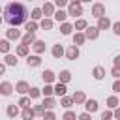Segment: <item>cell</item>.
<instances>
[{
	"mask_svg": "<svg viewBox=\"0 0 120 120\" xmlns=\"http://www.w3.org/2000/svg\"><path fill=\"white\" fill-rule=\"evenodd\" d=\"M28 17H30V11H28V8H26L22 2H9V4L4 8V21H6L9 26L26 24Z\"/></svg>",
	"mask_w": 120,
	"mask_h": 120,
	"instance_id": "cell-1",
	"label": "cell"
},
{
	"mask_svg": "<svg viewBox=\"0 0 120 120\" xmlns=\"http://www.w3.org/2000/svg\"><path fill=\"white\" fill-rule=\"evenodd\" d=\"M103 15H105V6H103L101 2L94 4V6H92V17L99 19V17H103Z\"/></svg>",
	"mask_w": 120,
	"mask_h": 120,
	"instance_id": "cell-2",
	"label": "cell"
},
{
	"mask_svg": "<svg viewBox=\"0 0 120 120\" xmlns=\"http://www.w3.org/2000/svg\"><path fill=\"white\" fill-rule=\"evenodd\" d=\"M84 36H86V39H98L99 28H98V26H86V28H84Z\"/></svg>",
	"mask_w": 120,
	"mask_h": 120,
	"instance_id": "cell-3",
	"label": "cell"
},
{
	"mask_svg": "<svg viewBox=\"0 0 120 120\" xmlns=\"http://www.w3.org/2000/svg\"><path fill=\"white\" fill-rule=\"evenodd\" d=\"M68 13H69L71 17H79V15H82V6H81V4H69Z\"/></svg>",
	"mask_w": 120,
	"mask_h": 120,
	"instance_id": "cell-4",
	"label": "cell"
},
{
	"mask_svg": "<svg viewBox=\"0 0 120 120\" xmlns=\"http://www.w3.org/2000/svg\"><path fill=\"white\" fill-rule=\"evenodd\" d=\"M26 64H28V68H38V66L41 64L39 54H30V56H26Z\"/></svg>",
	"mask_w": 120,
	"mask_h": 120,
	"instance_id": "cell-5",
	"label": "cell"
},
{
	"mask_svg": "<svg viewBox=\"0 0 120 120\" xmlns=\"http://www.w3.org/2000/svg\"><path fill=\"white\" fill-rule=\"evenodd\" d=\"M11 92H13V84L11 82H8V81L0 82V94L2 96H11Z\"/></svg>",
	"mask_w": 120,
	"mask_h": 120,
	"instance_id": "cell-6",
	"label": "cell"
},
{
	"mask_svg": "<svg viewBox=\"0 0 120 120\" xmlns=\"http://www.w3.org/2000/svg\"><path fill=\"white\" fill-rule=\"evenodd\" d=\"M66 56L69 58V60H75V58H79V47L73 43L71 47H68V51H66Z\"/></svg>",
	"mask_w": 120,
	"mask_h": 120,
	"instance_id": "cell-7",
	"label": "cell"
},
{
	"mask_svg": "<svg viewBox=\"0 0 120 120\" xmlns=\"http://www.w3.org/2000/svg\"><path fill=\"white\" fill-rule=\"evenodd\" d=\"M111 26H112V22H111L105 15L98 19V28H99V30H107V28H111Z\"/></svg>",
	"mask_w": 120,
	"mask_h": 120,
	"instance_id": "cell-8",
	"label": "cell"
},
{
	"mask_svg": "<svg viewBox=\"0 0 120 120\" xmlns=\"http://www.w3.org/2000/svg\"><path fill=\"white\" fill-rule=\"evenodd\" d=\"M6 36H8V39H21V38H22L21 32L17 30V26H11V28L6 32Z\"/></svg>",
	"mask_w": 120,
	"mask_h": 120,
	"instance_id": "cell-9",
	"label": "cell"
},
{
	"mask_svg": "<svg viewBox=\"0 0 120 120\" xmlns=\"http://www.w3.org/2000/svg\"><path fill=\"white\" fill-rule=\"evenodd\" d=\"M32 49L36 51V54H41V52H45V41H41V39H36V41L32 43Z\"/></svg>",
	"mask_w": 120,
	"mask_h": 120,
	"instance_id": "cell-10",
	"label": "cell"
},
{
	"mask_svg": "<svg viewBox=\"0 0 120 120\" xmlns=\"http://www.w3.org/2000/svg\"><path fill=\"white\" fill-rule=\"evenodd\" d=\"M92 75H94L96 81H101V79L105 77V68H103V66H96L94 71H92Z\"/></svg>",
	"mask_w": 120,
	"mask_h": 120,
	"instance_id": "cell-11",
	"label": "cell"
},
{
	"mask_svg": "<svg viewBox=\"0 0 120 120\" xmlns=\"http://www.w3.org/2000/svg\"><path fill=\"white\" fill-rule=\"evenodd\" d=\"M28 90H30V86H28L26 81H19V82L15 84V92H19V94H26Z\"/></svg>",
	"mask_w": 120,
	"mask_h": 120,
	"instance_id": "cell-12",
	"label": "cell"
},
{
	"mask_svg": "<svg viewBox=\"0 0 120 120\" xmlns=\"http://www.w3.org/2000/svg\"><path fill=\"white\" fill-rule=\"evenodd\" d=\"M66 92H68V88H66V82H62V81H58V82L54 84V94L62 98V96H64Z\"/></svg>",
	"mask_w": 120,
	"mask_h": 120,
	"instance_id": "cell-13",
	"label": "cell"
},
{
	"mask_svg": "<svg viewBox=\"0 0 120 120\" xmlns=\"http://www.w3.org/2000/svg\"><path fill=\"white\" fill-rule=\"evenodd\" d=\"M41 79H43L45 82H52V81L56 79V75H54V71H52V69H45V71L41 73Z\"/></svg>",
	"mask_w": 120,
	"mask_h": 120,
	"instance_id": "cell-14",
	"label": "cell"
},
{
	"mask_svg": "<svg viewBox=\"0 0 120 120\" xmlns=\"http://www.w3.org/2000/svg\"><path fill=\"white\" fill-rule=\"evenodd\" d=\"M41 11H43V15H45V17L54 15V6H52L51 2H45V4H43V8H41Z\"/></svg>",
	"mask_w": 120,
	"mask_h": 120,
	"instance_id": "cell-15",
	"label": "cell"
},
{
	"mask_svg": "<svg viewBox=\"0 0 120 120\" xmlns=\"http://www.w3.org/2000/svg\"><path fill=\"white\" fill-rule=\"evenodd\" d=\"M68 15H69V13H68V11H64V9L60 8L58 11H54V21H58V22H64V21L68 19Z\"/></svg>",
	"mask_w": 120,
	"mask_h": 120,
	"instance_id": "cell-16",
	"label": "cell"
},
{
	"mask_svg": "<svg viewBox=\"0 0 120 120\" xmlns=\"http://www.w3.org/2000/svg\"><path fill=\"white\" fill-rule=\"evenodd\" d=\"M73 103H75V101H73V96L69 98V96H66V94H64V96H62V99H60V105H62L64 109H69Z\"/></svg>",
	"mask_w": 120,
	"mask_h": 120,
	"instance_id": "cell-17",
	"label": "cell"
},
{
	"mask_svg": "<svg viewBox=\"0 0 120 120\" xmlns=\"http://www.w3.org/2000/svg\"><path fill=\"white\" fill-rule=\"evenodd\" d=\"M84 107H86L88 112H96V111H98V101H96V99H86V101H84Z\"/></svg>",
	"mask_w": 120,
	"mask_h": 120,
	"instance_id": "cell-18",
	"label": "cell"
},
{
	"mask_svg": "<svg viewBox=\"0 0 120 120\" xmlns=\"http://www.w3.org/2000/svg\"><path fill=\"white\" fill-rule=\"evenodd\" d=\"M21 116H22L24 120H28V118H34V116H36V112H34V109H30V105H26V107H22Z\"/></svg>",
	"mask_w": 120,
	"mask_h": 120,
	"instance_id": "cell-19",
	"label": "cell"
},
{
	"mask_svg": "<svg viewBox=\"0 0 120 120\" xmlns=\"http://www.w3.org/2000/svg\"><path fill=\"white\" fill-rule=\"evenodd\" d=\"M73 28H75L73 24H69V22H66V21H64V22H62V26H60V32H62V36H69Z\"/></svg>",
	"mask_w": 120,
	"mask_h": 120,
	"instance_id": "cell-20",
	"label": "cell"
},
{
	"mask_svg": "<svg viewBox=\"0 0 120 120\" xmlns=\"http://www.w3.org/2000/svg\"><path fill=\"white\" fill-rule=\"evenodd\" d=\"M51 52H52V56H54V58H60V56H64V54H66V51H64V47H62L60 43H58V45H54Z\"/></svg>",
	"mask_w": 120,
	"mask_h": 120,
	"instance_id": "cell-21",
	"label": "cell"
},
{
	"mask_svg": "<svg viewBox=\"0 0 120 120\" xmlns=\"http://www.w3.org/2000/svg\"><path fill=\"white\" fill-rule=\"evenodd\" d=\"M58 81H62V82H69V81H71V71H69V69H62L60 75H58Z\"/></svg>",
	"mask_w": 120,
	"mask_h": 120,
	"instance_id": "cell-22",
	"label": "cell"
},
{
	"mask_svg": "<svg viewBox=\"0 0 120 120\" xmlns=\"http://www.w3.org/2000/svg\"><path fill=\"white\" fill-rule=\"evenodd\" d=\"M21 39H22V43H26V45H32V43L36 41V36H34V32H26V34H24Z\"/></svg>",
	"mask_w": 120,
	"mask_h": 120,
	"instance_id": "cell-23",
	"label": "cell"
},
{
	"mask_svg": "<svg viewBox=\"0 0 120 120\" xmlns=\"http://www.w3.org/2000/svg\"><path fill=\"white\" fill-rule=\"evenodd\" d=\"M86 41V36L82 34V32H75V36H73V43L75 45H82Z\"/></svg>",
	"mask_w": 120,
	"mask_h": 120,
	"instance_id": "cell-24",
	"label": "cell"
},
{
	"mask_svg": "<svg viewBox=\"0 0 120 120\" xmlns=\"http://www.w3.org/2000/svg\"><path fill=\"white\" fill-rule=\"evenodd\" d=\"M28 49H30V45L21 43V45L17 47V56H28Z\"/></svg>",
	"mask_w": 120,
	"mask_h": 120,
	"instance_id": "cell-25",
	"label": "cell"
},
{
	"mask_svg": "<svg viewBox=\"0 0 120 120\" xmlns=\"http://www.w3.org/2000/svg\"><path fill=\"white\" fill-rule=\"evenodd\" d=\"M39 26H41L43 30H51V28H52V19H49V17H45V19H41V22H39Z\"/></svg>",
	"mask_w": 120,
	"mask_h": 120,
	"instance_id": "cell-26",
	"label": "cell"
},
{
	"mask_svg": "<svg viewBox=\"0 0 120 120\" xmlns=\"http://www.w3.org/2000/svg\"><path fill=\"white\" fill-rule=\"evenodd\" d=\"M9 39H0V52H4V54H8L9 52Z\"/></svg>",
	"mask_w": 120,
	"mask_h": 120,
	"instance_id": "cell-27",
	"label": "cell"
},
{
	"mask_svg": "<svg viewBox=\"0 0 120 120\" xmlns=\"http://www.w3.org/2000/svg\"><path fill=\"white\" fill-rule=\"evenodd\" d=\"M73 101H75V103H84V101H86L84 92H75V94H73Z\"/></svg>",
	"mask_w": 120,
	"mask_h": 120,
	"instance_id": "cell-28",
	"label": "cell"
},
{
	"mask_svg": "<svg viewBox=\"0 0 120 120\" xmlns=\"http://www.w3.org/2000/svg\"><path fill=\"white\" fill-rule=\"evenodd\" d=\"M30 17H32L34 21L41 19V17H43V11H41V8H34V9H32V13H30Z\"/></svg>",
	"mask_w": 120,
	"mask_h": 120,
	"instance_id": "cell-29",
	"label": "cell"
},
{
	"mask_svg": "<svg viewBox=\"0 0 120 120\" xmlns=\"http://www.w3.org/2000/svg\"><path fill=\"white\" fill-rule=\"evenodd\" d=\"M73 26H75V30H84V28H86V26H88V22H86V21H84V19H77V21H75V24H73Z\"/></svg>",
	"mask_w": 120,
	"mask_h": 120,
	"instance_id": "cell-30",
	"label": "cell"
},
{
	"mask_svg": "<svg viewBox=\"0 0 120 120\" xmlns=\"http://www.w3.org/2000/svg\"><path fill=\"white\" fill-rule=\"evenodd\" d=\"M43 105H45V109H52V107L56 105V101H54V98H51V96H45V101H43Z\"/></svg>",
	"mask_w": 120,
	"mask_h": 120,
	"instance_id": "cell-31",
	"label": "cell"
},
{
	"mask_svg": "<svg viewBox=\"0 0 120 120\" xmlns=\"http://www.w3.org/2000/svg\"><path fill=\"white\" fill-rule=\"evenodd\" d=\"M107 107H109V109H114V107H118V98H116V96H111V98H107Z\"/></svg>",
	"mask_w": 120,
	"mask_h": 120,
	"instance_id": "cell-32",
	"label": "cell"
},
{
	"mask_svg": "<svg viewBox=\"0 0 120 120\" xmlns=\"http://www.w3.org/2000/svg\"><path fill=\"white\" fill-rule=\"evenodd\" d=\"M6 112H8V116L13 118V116L19 114V107H17V105H8V111H6Z\"/></svg>",
	"mask_w": 120,
	"mask_h": 120,
	"instance_id": "cell-33",
	"label": "cell"
},
{
	"mask_svg": "<svg viewBox=\"0 0 120 120\" xmlns=\"http://www.w3.org/2000/svg\"><path fill=\"white\" fill-rule=\"evenodd\" d=\"M6 64H8V66H17V56L8 52V54H6Z\"/></svg>",
	"mask_w": 120,
	"mask_h": 120,
	"instance_id": "cell-34",
	"label": "cell"
},
{
	"mask_svg": "<svg viewBox=\"0 0 120 120\" xmlns=\"http://www.w3.org/2000/svg\"><path fill=\"white\" fill-rule=\"evenodd\" d=\"M26 30H28V32H36V30H38V22H36L34 19H32V21H26Z\"/></svg>",
	"mask_w": 120,
	"mask_h": 120,
	"instance_id": "cell-35",
	"label": "cell"
},
{
	"mask_svg": "<svg viewBox=\"0 0 120 120\" xmlns=\"http://www.w3.org/2000/svg\"><path fill=\"white\" fill-rule=\"evenodd\" d=\"M34 112H36V116H43L45 114V105L41 103V105H36L34 107Z\"/></svg>",
	"mask_w": 120,
	"mask_h": 120,
	"instance_id": "cell-36",
	"label": "cell"
},
{
	"mask_svg": "<svg viewBox=\"0 0 120 120\" xmlns=\"http://www.w3.org/2000/svg\"><path fill=\"white\" fill-rule=\"evenodd\" d=\"M41 92H43L45 96H52V94H54V86H51V84L47 82V84H45V88H43Z\"/></svg>",
	"mask_w": 120,
	"mask_h": 120,
	"instance_id": "cell-37",
	"label": "cell"
},
{
	"mask_svg": "<svg viewBox=\"0 0 120 120\" xmlns=\"http://www.w3.org/2000/svg\"><path fill=\"white\" fill-rule=\"evenodd\" d=\"M28 94H30V98L34 99V98H38V96L41 94V90H39V88H36V86H32V88L28 90Z\"/></svg>",
	"mask_w": 120,
	"mask_h": 120,
	"instance_id": "cell-38",
	"label": "cell"
},
{
	"mask_svg": "<svg viewBox=\"0 0 120 120\" xmlns=\"http://www.w3.org/2000/svg\"><path fill=\"white\" fill-rule=\"evenodd\" d=\"M19 107H26V105H30V98H26V96H22L21 99H19V103H17Z\"/></svg>",
	"mask_w": 120,
	"mask_h": 120,
	"instance_id": "cell-39",
	"label": "cell"
},
{
	"mask_svg": "<svg viewBox=\"0 0 120 120\" xmlns=\"http://www.w3.org/2000/svg\"><path fill=\"white\" fill-rule=\"evenodd\" d=\"M111 75H112L114 79H120V66H114V68L111 69Z\"/></svg>",
	"mask_w": 120,
	"mask_h": 120,
	"instance_id": "cell-40",
	"label": "cell"
},
{
	"mask_svg": "<svg viewBox=\"0 0 120 120\" xmlns=\"http://www.w3.org/2000/svg\"><path fill=\"white\" fill-rule=\"evenodd\" d=\"M77 118H81V120H92V112H88V111L86 112H81Z\"/></svg>",
	"mask_w": 120,
	"mask_h": 120,
	"instance_id": "cell-41",
	"label": "cell"
},
{
	"mask_svg": "<svg viewBox=\"0 0 120 120\" xmlns=\"http://www.w3.org/2000/svg\"><path fill=\"white\" fill-rule=\"evenodd\" d=\"M64 118H66V120H71V118H77V114H75L73 111H66V112H64Z\"/></svg>",
	"mask_w": 120,
	"mask_h": 120,
	"instance_id": "cell-42",
	"label": "cell"
},
{
	"mask_svg": "<svg viewBox=\"0 0 120 120\" xmlns=\"http://www.w3.org/2000/svg\"><path fill=\"white\" fill-rule=\"evenodd\" d=\"M112 92H116V94H120V79H116V81L112 82Z\"/></svg>",
	"mask_w": 120,
	"mask_h": 120,
	"instance_id": "cell-43",
	"label": "cell"
},
{
	"mask_svg": "<svg viewBox=\"0 0 120 120\" xmlns=\"http://www.w3.org/2000/svg\"><path fill=\"white\" fill-rule=\"evenodd\" d=\"M111 28H112V32H114L116 36H120V21H118V22H112Z\"/></svg>",
	"mask_w": 120,
	"mask_h": 120,
	"instance_id": "cell-44",
	"label": "cell"
},
{
	"mask_svg": "<svg viewBox=\"0 0 120 120\" xmlns=\"http://www.w3.org/2000/svg\"><path fill=\"white\" fill-rule=\"evenodd\" d=\"M43 118H47V120H52V118H56V114H54L52 111H45V114H43Z\"/></svg>",
	"mask_w": 120,
	"mask_h": 120,
	"instance_id": "cell-45",
	"label": "cell"
},
{
	"mask_svg": "<svg viewBox=\"0 0 120 120\" xmlns=\"http://www.w3.org/2000/svg\"><path fill=\"white\" fill-rule=\"evenodd\" d=\"M112 116H114V114H112L111 111H103V112H101V118H103V120H109V118H112Z\"/></svg>",
	"mask_w": 120,
	"mask_h": 120,
	"instance_id": "cell-46",
	"label": "cell"
},
{
	"mask_svg": "<svg viewBox=\"0 0 120 120\" xmlns=\"http://www.w3.org/2000/svg\"><path fill=\"white\" fill-rule=\"evenodd\" d=\"M68 2H69V0H54V4H56L58 8H64V6H68Z\"/></svg>",
	"mask_w": 120,
	"mask_h": 120,
	"instance_id": "cell-47",
	"label": "cell"
},
{
	"mask_svg": "<svg viewBox=\"0 0 120 120\" xmlns=\"http://www.w3.org/2000/svg\"><path fill=\"white\" fill-rule=\"evenodd\" d=\"M112 114H114V118H120V107H114V112Z\"/></svg>",
	"mask_w": 120,
	"mask_h": 120,
	"instance_id": "cell-48",
	"label": "cell"
},
{
	"mask_svg": "<svg viewBox=\"0 0 120 120\" xmlns=\"http://www.w3.org/2000/svg\"><path fill=\"white\" fill-rule=\"evenodd\" d=\"M114 66H120V54L114 56Z\"/></svg>",
	"mask_w": 120,
	"mask_h": 120,
	"instance_id": "cell-49",
	"label": "cell"
},
{
	"mask_svg": "<svg viewBox=\"0 0 120 120\" xmlns=\"http://www.w3.org/2000/svg\"><path fill=\"white\" fill-rule=\"evenodd\" d=\"M4 71H6V64L0 62V75H4Z\"/></svg>",
	"mask_w": 120,
	"mask_h": 120,
	"instance_id": "cell-50",
	"label": "cell"
},
{
	"mask_svg": "<svg viewBox=\"0 0 120 120\" xmlns=\"http://www.w3.org/2000/svg\"><path fill=\"white\" fill-rule=\"evenodd\" d=\"M69 2H71V4H81L82 0H69Z\"/></svg>",
	"mask_w": 120,
	"mask_h": 120,
	"instance_id": "cell-51",
	"label": "cell"
},
{
	"mask_svg": "<svg viewBox=\"0 0 120 120\" xmlns=\"http://www.w3.org/2000/svg\"><path fill=\"white\" fill-rule=\"evenodd\" d=\"M2 21H4V17H0V24H2Z\"/></svg>",
	"mask_w": 120,
	"mask_h": 120,
	"instance_id": "cell-52",
	"label": "cell"
},
{
	"mask_svg": "<svg viewBox=\"0 0 120 120\" xmlns=\"http://www.w3.org/2000/svg\"><path fill=\"white\" fill-rule=\"evenodd\" d=\"M82 2H90V0H82Z\"/></svg>",
	"mask_w": 120,
	"mask_h": 120,
	"instance_id": "cell-53",
	"label": "cell"
},
{
	"mask_svg": "<svg viewBox=\"0 0 120 120\" xmlns=\"http://www.w3.org/2000/svg\"><path fill=\"white\" fill-rule=\"evenodd\" d=\"M43 2H45V0H43Z\"/></svg>",
	"mask_w": 120,
	"mask_h": 120,
	"instance_id": "cell-54",
	"label": "cell"
}]
</instances>
